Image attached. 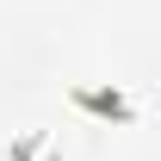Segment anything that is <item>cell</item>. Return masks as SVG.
Masks as SVG:
<instances>
[{
  "instance_id": "cell-1",
  "label": "cell",
  "mask_w": 161,
  "mask_h": 161,
  "mask_svg": "<svg viewBox=\"0 0 161 161\" xmlns=\"http://www.w3.org/2000/svg\"><path fill=\"white\" fill-rule=\"evenodd\" d=\"M68 99L80 105V112H93V118H136V99H130V93H118V87H75V93H68Z\"/></svg>"
},
{
  "instance_id": "cell-2",
  "label": "cell",
  "mask_w": 161,
  "mask_h": 161,
  "mask_svg": "<svg viewBox=\"0 0 161 161\" xmlns=\"http://www.w3.org/2000/svg\"><path fill=\"white\" fill-rule=\"evenodd\" d=\"M43 161H62V149H50V142H43Z\"/></svg>"
}]
</instances>
